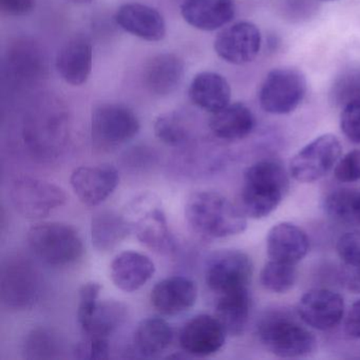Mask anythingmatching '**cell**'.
Returning a JSON list of instances; mask_svg holds the SVG:
<instances>
[{"mask_svg": "<svg viewBox=\"0 0 360 360\" xmlns=\"http://www.w3.org/2000/svg\"><path fill=\"white\" fill-rule=\"evenodd\" d=\"M185 218L195 233L212 239L239 235L248 225L242 210L214 191L193 193L185 206Z\"/></svg>", "mask_w": 360, "mask_h": 360, "instance_id": "obj_1", "label": "cell"}, {"mask_svg": "<svg viewBox=\"0 0 360 360\" xmlns=\"http://www.w3.org/2000/svg\"><path fill=\"white\" fill-rule=\"evenodd\" d=\"M290 181L281 164L271 160L246 169L241 193L242 212L252 219L269 216L288 191Z\"/></svg>", "mask_w": 360, "mask_h": 360, "instance_id": "obj_2", "label": "cell"}, {"mask_svg": "<svg viewBox=\"0 0 360 360\" xmlns=\"http://www.w3.org/2000/svg\"><path fill=\"white\" fill-rule=\"evenodd\" d=\"M28 244L37 258L53 266L77 262L84 252L83 241L70 225L46 222L31 227Z\"/></svg>", "mask_w": 360, "mask_h": 360, "instance_id": "obj_3", "label": "cell"}, {"mask_svg": "<svg viewBox=\"0 0 360 360\" xmlns=\"http://www.w3.org/2000/svg\"><path fill=\"white\" fill-rule=\"evenodd\" d=\"M124 214L141 243L158 252L174 250V236L159 198L153 193L139 195L130 202Z\"/></svg>", "mask_w": 360, "mask_h": 360, "instance_id": "obj_4", "label": "cell"}, {"mask_svg": "<svg viewBox=\"0 0 360 360\" xmlns=\"http://www.w3.org/2000/svg\"><path fill=\"white\" fill-rule=\"evenodd\" d=\"M259 338L267 351L282 358L304 357L317 347L315 336L290 318L271 316L261 322Z\"/></svg>", "mask_w": 360, "mask_h": 360, "instance_id": "obj_5", "label": "cell"}, {"mask_svg": "<svg viewBox=\"0 0 360 360\" xmlns=\"http://www.w3.org/2000/svg\"><path fill=\"white\" fill-rule=\"evenodd\" d=\"M307 90V79L301 71L295 68L274 69L261 85L259 102L265 112L290 115L304 100Z\"/></svg>", "mask_w": 360, "mask_h": 360, "instance_id": "obj_6", "label": "cell"}, {"mask_svg": "<svg viewBox=\"0 0 360 360\" xmlns=\"http://www.w3.org/2000/svg\"><path fill=\"white\" fill-rule=\"evenodd\" d=\"M10 198L15 210L27 219L45 218L67 201L62 187L32 176L16 179L12 184Z\"/></svg>", "mask_w": 360, "mask_h": 360, "instance_id": "obj_7", "label": "cell"}, {"mask_svg": "<svg viewBox=\"0 0 360 360\" xmlns=\"http://www.w3.org/2000/svg\"><path fill=\"white\" fill-rule=\"evenodd\" d=\"M139 131L138 117L124 105H100L92 113V140L98 148H117L131 141Z\"/></svg>", "mask_w": 360, "mask_h": 360, "instance_id": "obj_8", "label": "cell"}, {"mask_svg": "<svg viewBox=\"0 0 360 360\" xmlns=\"http://www.w3.org/2000/svg\"><path fill=\"white\" fill-rule=\"evenodd\" d=\"M342 146L334 134H323L305 145L292 158L290 176L301 183H313L323 178L340 160Z\"/></svg>", "mask_w": 360, "mask_h": 360, "instance_id": "obj_9", "label": "cell"}, {"mask_svg": "<svg viewBox=\"0 0 360 360\" xmlns=\"http://www.w3.org/2000/svg\"><path fill=\"white\" fill-rule=\"evenodd\" d=\"M252 276V263L245 252L224 250L208 261L205 279L208 288L222 295L248 288Z\"/></svg>", "mask_w": 360, "mask_h": 360, "instance_id": "obj_10", "label": "cell"}, {"mask_svg": "<svg viewBox=\"0 0 360 360\" xmlns=\"http://www.w3.org/2000/svg\"><path fill=\"white\" fill-rule=\"evenodd\" d=\"M262 37L256 25L240 22L227 27L214 39L219 58L233 65H245L258 56Z\"/></svg>", "mask_w": 360, "mask_h": 360, "instance_id": "obj_11", "label": "cell"}, {"mask_svg": "<svg viewBox=\"0 0 360 360\" xmlns=\"http://www.w3.org/2000/svg\"><path fill=\"white\" fill-rule=\"evenodd\" d=\"M119 172L110 164L81 166L71 174L70 183L75 195L87 206H98L115 191Z\"/></svg>", "mask_w": 360, "mask_h": 360, "instance_id": "obj_12", "label": "cell"}, {"mask_svg": "<svg viewBox=\"0 0 360 360\" xmlns=\"http://www.w3.org/2000/svg\"><path fill=\"white\" fill-rule=\"evenodd\" d=\"M226 335L218 318L202 314L195 316L184 324L179 341L185 353L197 357H206L222 349Z\"/></svg>", "mask_w": 360, "mask_h": 360, "instance_id": "obj_13", "label": "cell"}, {"mask_svg": "<svg viewBox=\"0 0 360 360\" xmlns=\"http://www.w3.org/2000/svg\"><path fill=\"white\" fill-rule=\"evenodd\" d=\"M298 314L307 326L316 330H332L342 320L345 301L338 292L316 288L301 297Z\"/></svg>", "mask_w": 360, "mask_h": 360, "instance_id": "obj_14", "label": "cell"}, {"mask_svg": "<svg viewBox=\"0 0 360 360\" xmlns=\"http://www.w3.org/2000/svg\"><path fill=\"white\" fill-rule=\"evenodd\" d=\"M198 298L195 282L182 276L166 278L151 290V304L162 315L176 316L191 309Z\"/></svg>", "mask_w": 360, "mask_h": 360, "instance_id": "obj_15", "label": "cell"}, {"mask_svg": "<svg viewBox=\"0 0 360 360\" xmlns=\"http://www.w3.org/2000/svg\"><path fill=\"white\" fill-rule=\"evenodd\" d=\"M94 63L92 44L86 37L69 39L56 56V70L66 83L81 86L89 79Z\"/></svg>", "mask_w": 360, "mask_h": 360, "instance_id": "obj_16", "label": "cell"}, {"mask_svg": "<svg viewBox=\"0 0 360 360\" xmlns=\"http://www.w3.org/2000/svg\"><path fill=\"white\" fill-rule=\"evenodd\" d=\"M115 22L126 32L147 41L166 37V22L158 10L142 4H125L117 9Z\"/></svg>", "mask_w": 360, "mask_h": 360, "instance_id": "obj_17", "label": "cell"}, {"mask_svg": "<svg viewBox=\"0 0 360 360\" xmlns=\"http://www.w3.org/2000/svg\"><path fill=\"white\" fill-rule=\"evenodd\" d=\"M181 14L187 24L201 31H216L236 15L233 0H184Z\"/></svg>", "mask_w": 360, "mask_h": 360, "instance_id": "obj_18", "label": "cell"}, {"mask_svg": "<svg viewBox=\"0 0 360 360\" xmlns=\"http://www.w3.org/2000/svg\"><path fill=\"white\" fill-rule=\"evenodd\" d=\"M309 250L307 233L292 223L282 222L267 233L266 250L271 260L297 264Z\"/></svg>", "mask_w": 360, "mask_h": 360, "instance_id": "obj_19", "label": "cell"}, {"mask_svg": "<svg viewBox=\"0 0 360 360\" xmlns=\"http://www.w3.org/2000/svg\"><path fill=\"white\" fill-rule=\"evenodd\" d=\"M155 273V263L146 255L126 250L117 255L110 265V277L115 285L126 292L142 288Z\"/></svg>", "mask_w": 360, "mask_h": 360, "instance_id": "obj_20", "label": "cell"}, {"mask_svg": "<svg viewBox=\"0 0 360 360\" xmlns=\"http://www.w3.org/2000/svg\"><path fill=\"white\" fill-rule=\"evenodd\" d=\"M184 73V62L178 56L159 54L151 58L145 67L144 84L155 96H167L178 89Z\"/></svg>", "mask_w": 360, "mask_h": 360, "instance_id": "obj_21", "label": "cell"}, {"mask_svg": "<svg viewBox=\"0 0 360 360\" xmlns=\"http://www.w3.org/2000/svg\"><path fill=\"white\" fill-rule=\"evenodd\" d=\"M188 94L193 104L212 115L231 104V86L219 73H198L191 81Z\"/></svg>", "mask_w": 360, "mask_h": 360, "instance_id": "obj_22", "label": "cell"}, {"mask_svg": "<svg viewBox=\"0 0 360 360\" xmlns=\"http://www.w3.org/2000/svg\"><path fill=\"white\" fill-rule=\"evenodd\" d=\"M30 265L22 261L10 263L4 269L3 297L15 307H28L37 299L39 282Z\"/></svg>", "mask_w": 360, "mask_h": 360, "instance_id": "obj_23", "label": "cell"}, {"mask_svg": "<svg viewBox=\"0 0 360 360\" xmlns=\"http://www.w3.org/2000/svg\"><path fill=\"white\" fill-rule=\"evenodd\" d=\"M210 127L217 138L224 141H240L252 134L255 117L252 110L242 103L229 104L214 113Z\"/></svg>", "mask_w": 360, "mask_h": 360, "instance_id": "obj_24", "label": "cell"}, {"mask_svg": "<svg viewBox=\"0 0 360 360\" xmlns=\"http://www.w3.org/2000/svg\"><path fill=\"white\" fill-rule=\"evenodd\" d=\"M130 233L131 227L125 214L115 210H101L92 218V244L100 252H108L115 250Z\"/></svg>", "mask_w": 360, "mask_h": 360, "instance_id": "obj_25", "label": "cell"}, {"mask_svg": "<svg viewBox=\"0 0 360 360\" xmlns=\"http://www.w3.org/2000/svg\"><path fill=\"white\" fill-rule=\"evenodd\" d=\"M250 314V296L248 288L220 295L216 304V317L227 335H241L248 326Z\"/></svg>", "mask_w": 360, "mask_h": 360, "instance_id": "obj_26", "label": "cell"}, {"mask_svg": "<svg viewBox=\"0 0 360 360\" xmlns=\"http://www.w3.org/2000/svg\"><path fill=\"white\" fill-rule=\"evenodd\" d=\"M174 340L172 326L161 317L142 320L134 333L136 351L144 357H157L166 351Z\"/></svg>", "mask_w": 360, "mask_h": 360, "instance_id": "obj_27", "label": "cell"}, {"mask_svg": "<svg viewBox=\"0 0 360 360\" xmlns=\"http://www.w3.org/2000/svg\"><path fill=\"white\" fill-rule=\"evenodd\" d=\"M127 309L119 301L105 300L98 302L89 320L82 326L86 336L108 338L126 319Z\"/></svg>", "mask_w": 360, "mask_h": 360, "instance_id": "obj_28", "label": "cell"}, {"mask_svg": "<svg viewBox=\"0 0 360 360\" xmlns=\"http://www.w3.org/2000/svg\"><path fill=\"white\" fill-rule=\"evenodd\" d=\"M324 210L337 222L360 227L359 189H341L330 193L324 200Z\"/></svg>", "mask_w": 360, "mask_h": 360, "instance_id": "obj_29", "label": "cell"}, {"mask_svg": "<svg viewBox=\"0 0 360 360\" xmlns=\"http://www.w3.org/2000/svg\"><path fill=\"white\" fill-rule=\"evenodd\" d=\"M297 279L296 264L269 260L260 274L263 288L269 292L283 294L294 286Z\"/></svg>", "mask_w": 360, "mask_h": 360, "instance_id": "obj_30", "label": "cell"}, {"mask_svg": "<svg viewBox=\"0 0 360 360\" xmlns=\"http://www.w3.org/2000/svg\"><path fill=\"white\" fill-rule=\"evenodd\" d=\"M153 129L157 138L169 146H180L188 138L186 125L182 117L176 112L160 115L155 120Z\"/></svg>", "mask_w": 360, "mask_h": 360, "instance_id": "obj_31", "label": "cell"}, {"mask_svg": "<svg viewBox=\"0 0 360 360\" xmlns=\"http://www.w3.org/2000/svg\"><path fill=\"white\" fill-rule=\"evenodd\" d=\"M27 358L30 359H41V358H53L56 353V342L51 334L44 330H33L28 338L26 345Z\"/></svg>", "mask_w": 360, "mask_h": 360, "instance_id": "obj_32", "label": "cell"}, {"mask_svg": "<svg viewBox=\"0 0 360 360\" xmlns=\"http://www.w3.org/2000/svg\"><path fill=\"white\" fill-rule=\"evenodd\" d=\"M108 338L86 336L75 345V356L77 359H107L109 357Z\"/></svg>", "mask_w": 360, "mask_h": 360, "instance_id": "obj_33", "label": "cell"}, {"mask_svg": "<svg viewBox=\"0 0 360 360\" xmlns=\"http://www.w3.org/2000/svg\"><path fill=\"white\" fill-rule=\"evenodd\" d=\"M340 128L351 142L360 144V96L345 105L340 115Z\"/></svg>", "mask_w": 360, "mask_h": 360, "instance_id": "obj_34", "label": "cell"}, {"mask_svg": "<svg viewBox=\"0 0 360 360\" xmlns=\"http://www.w3.org/2000/svg\"><path fill=\"white\" fill-rule=\"evenodd\" d=\"M101 290H102V285L94 281L87 282L79 290L77 321L81 328L89 320L90 316L96 309Z\"/></svg>", "mask_w": 360, "mask_h": 360, "instance_id": "obj_35", "label": "cell"}, {"mask_svg": "<svg viewBox=\"0 0 360 360\" xmlns=\"http://www.w3.org/2000/svg\"><path fill=\"white\" fill-rule=\"evenodd\" d=\"M337 252L345 266H360V231L341 236L337 243Z\"/></svg>", "mask_w": 360, "mask_h": 360, "instance_id": "obj_36", "label": "cell"}, {"mask_svg": "<svg viewBox=\"0 0 360 360\" xmlns=\"http://www.w3.org/2000/svg\"><path fill=\"white\" fill-rule=\"evenodd\" d=\"M335 178L343 183L360 180V149L349 151L335 166Z\"/></svg>", "mask_w": 360, "mask_h": 360, "instance_id": "obj_37", "label": "cell"}, {"mask_svg": "<svg viewBox=\"0 0 360 360\" xmlns=\"http://www.w3.org/2000/svg\"><path fill=\"white\" fill-rule=\"evenodd\" d=\"M335 98L338 102H345V105L354 98L360 96V71H354L345 77H341L334 88Z\"/></svg>", "mask_w": 360, "mask_h": 360, "instance_id": "obj_38", "label": "cell"}, {"mask_svg": "<svg viewBox=\"0 0 360 360\" xmlns=\"http://www.w3.org/2000/svg\"><path fill=\"white\" fill-rule=\"evenodd\" d=\"M37 0H0V8L10 16H24L34 9Z\"/></svg>", "mask_w": 360, "mask_h": 360, "instance_id": "obj_39", "label": "cell"}, {"mask_svg": "<svg viewBox=\"0 0 360 360\" xmlns=\"http://www.w3.org/2000/svg\"><path fill=\"white\" fill-rule=\"evenodd\" d=\"M345 333L351 338L360 340V299L353 303L345 323Z\"/></svg>", "mask_w": 360, "mask_h": 360, "instance_id": "obj_40", "label": "cell"}, {"mask_svg": "<svg viewBox=\"0 0 360 360\" xmlns=\"http://www.w3.org/2000/svg\"><path fill=\"white\" fill-rule=\"evenodd\" d=\"M72 1L77 4H89L94 1V0H72Z\"/></svg>", "mask_w": 360, "mask_h": 360, "instance_id": "obj_41", "label": "cell"}, {"mask_svg": "<svg viewBox=\"0 0 360 360\" xmlns=\"http://www.w3.org/2000/svg\"><path fill=\"white\" fill-rule=\"evenodd\" d=\"M326 1H334V0H326Z\"/></svg>", "mask_w": 360, "mask_h": 360, "instance_id": "obj_42", "label": "cell"}]
</instances>
